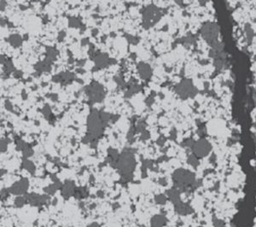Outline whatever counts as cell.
Wrapping results in <instances>:
<instances>
[{"label":"cell","mask_w":256,"mask_h":227,"mask_svg":"<svg viewBox=\"0 0 256 227\" xmlns=\"http://www.w3.org/2000/svg\"><path fill=\"white\" fill-rule=\"evenodd\" d=\"M173 180L175 184L177 189L181 191H187L188 188H192L193 185L196 183V178L195 173L187 169L178 168L173 173Z\"/></svg>","instance_id":"cell-1"},{"label":"cell","mask_w":256,"mask_h":227,"mask_svg":"<svg viewBox=\"0 0 256 227\" xmlns=\"http://www.w3.org/2000/svg\"><path fill=\"white\" fill-rule=\"evenodd\" d=\"M132 150L125 149L120 154V157L116 163V167L120 171L121 175L124 174H132V172L135 168L136 162Z\"/></svg>","instance_id":"cell-2"},{"label":"cell","mask_w":256,"mask_h":227,"mask_svg":"<svg viewBox=\"0 0 256 227\" xmlns=\"http://www.w3.org/2000/svg\"><path fill=\"white\" fill-rule=\"evenodd\" d=\"M201 34L202 38L208 42L210 45L216 43L219 34V25L214 22H207L201 28Z\"/></svg>","instance_id":"cell-3"},{"label":"cell","mask_w":256,"mask_h":227,"mask_svg":"<svg viewBox=\"0 0 256 227\" xmlns=\"http://www.w3.org/2000/svg\"><path fill=\"white\" fill-rule=\"evenodd\" d=\"M175 91L182 99L194 97L198 93V90L195 87L192 81L190 80H184L177 85Z\"/></svg>","instance_id":"cell-4"},{"label":"cell","mask_w":256,"mask_h":227,"mask_svg":"<svg viewBox=\"0 0 256 227\" xmlns=\"http://www.w3.org/2000/svg\"><path fill=\"white\" fill-rule=\"evenodd\" d=\"M212 149L213 146L211 143L204 138H201L196 140L191 149L192 154L197 156L199 159L207 157L212 152Z\"/></svg>","instance_id":"cell-5"},{"label":"cell","mask_w":256,"mask_h":227,"mask_svg":"<svg viewBox=\"0 0 256 227\" xmlns=\"http://www.w3.org/2000/svg\"><path fill=\"white\" fill-rule=\"evenodd\" d=\"M88 130L89 134L93 137H99L103 132V121L99 119L98 114L92 113L88 119Z\"/></svg>","instance_id":"cell-6"},{"label":"cell","mask_w":256,"mask_h":227,"mask_svg":"<svg viewBox=\"0 0 256 227\" xmlns=\"http://www.w3.org/2000/svg\"><path fill=\"white\" fill-rule=\"evenodd\" d=\"M29 182L27 178H22L18 182L15 183L12 186L9 188V192L12 194L21 195L26 194L27 190H28Z\"/></svg>","instance_id":"cell-7"},{"label":"cell","mask_w":256,"mask_h":227,"mask_svg":"<svg viewBox=\"0 0 256 227\" xmlns=\"http://www.w3.org/2000/svg\"><path fill=\"white\" fill-rule=\"evenodd\" d=\"M62 195L64 198H68L75 193V185L73 181L67 180L62 187Z\"/></svg>","instance_id":"cell-8"},{"label":"cell","mask_w":256,"mask_h":227,"mask_svg":"<svg viewBox=\"0 0 256 227\" xmlns=\"http://www.w3.org/2000/svg\"><path fill=\"white\" fill-rule=\"evenodd\" d=\"M175 207V211L179 215H187V214H191L192 213L194 212V209L192 208V207L191 205H189L188 203H184L180 202L179 203H178L176 205H174Z\"/></svg>","instance_id":"cell-9"},{"label":"cell","mask_w":256,"mask_h":227,"mask_svg":"<svg viewBox=\"0 0 256 227\" xmlns=\"http://www.w3.org/2000/svg\"><path fill=\"white\" fill-rule=\"evenodd\" d=\"M167 196L168 200H170L174 205L181 202L180 200V191L177 188H173L170 189L167 191Z\"/></svg>","instance_id":"cell-10"},{"label":"cell","mask_w":256,"mask_h":227,"mask_svg":"<svg viewBox=\"0 0 256 227\" xmlns=\"http://www.w3.org/2000/svg\"><path fill=\"white\" fill-rule=\"evenodd\" d=\"M168 222V219L166 218V216L162 215V214H157L155 215L151 219L150 221V225L151 227H163Z\"/></svg>","instance_id":"cell-11"},{"label":"cell","mask_w":256,"mask_h":227,"mask_svg":"<svg viewBox=\"0 0 256 227\" xmlns=\"http://www.w3.org/2000/svg\"><path fill=\"white\" fill-rule=\"evenodd\" d=\"M244 31H245V33H246V39H247V41H248V44H250L254 37H255V32L253 30V28L251 27V25L245 24V27H244Z\"/></svg>","instance_id":"cell-12"},{"label":"cell","mask_w":256,"mask_h":227,"mask_svg":"<svg viewBox=\"0 0 256 227\" xmlns=\"http://www.w3.org/2000/svg\"><path fill=\"white\" fill-rule=\"evenodd\" d=\"M187 163L190 164L193 167L196 168V167L199 166V164H200L199 158H198L197 156H196L194 154H190V155L188 156V158H187Z\"/></svg>","instance_id":"cell-13"},{"label":"cell","mask_w":256,"mask_h":227,"mask_svg":"<svg viewBox=\"0 0 256 227\" xmlns=\"http://www.w3.org/2000/svg\"><path fill=\"white\" fill-rule=\"evenodd\" d=\"M22 167H24L26 170H27L30 173H34L35 172V166L31 161L25 159L23 162H22Z\"/></svg>","instance_id":"cell-14"},{"label":"cell","mask_w":256,"mask_h":227,"mask_svg":"<svg viewBox=\"0 0 256 227\" xmlns=\"http://www.w3.org/2000/svg\"><path fill=\"white\" fill-rule=\"evenodd\" d=\"M155 201L159 205H164V204H166L167 201H168V196L164 194L156 195L155 196Z\"/></svg>","instance_id":"cell-15"},{"label":"cell","mask_w":256,"mask_h":227,"mask_svg":"<svg viewBox=\"0 0 256 227\" xmlns=\"http://www.w3.org/2000/svg\"><path fill=\"white\" fill-rule=\"evenodd\" d=\"M195 142H196V141H195L193 138H186L185 140H184V142L181 144V145H182V147H184V148L192 149V147H193V145H194Z\"/></svg>","instance_id":"cell-16"},{"label":"cell","mask_w":256,"mask_h":227,"mask_svg":"<svg viewBox=\"0 0 256 227\" xmlns=\"http://www.w3.org/2000/svg\"><path fill=\"white\" fill-rule=\"evenodd\" d=\"M213 226L214 227H226V225L224 223V220L218 218H214L213 219Z\"/></svg>","instance_id":"cell-17"},{"label":"cell","mask_w":256,"mask_h":227,"mask_svg":"<svg viewBox=\"0 0 256 227\" xmlns=\"http://www.w3.org/2000/svg\"><path fill=\"white\" fill-rule=\"evenodd\" d=\"M26 202H27V199H26V197L25 196H18L17 198H16V200H15V205H16V207H18V208H22L23 205L25 204V203Z\"/></svg>","instance_id":"cell-18"},{"label":"cell","mask_w":256,"mask_h":227,"mask_svg":"<svg viewBox=\"0 0 256 227\" xmlns=\"http://www.w3.org/2000/svg\"><path fill=\"white\" fill-rule=\"evenodd\" d=\"M214 66L217 69H222L224 66V59H214Z\"/></svg>","instance_id":"cell-19"},{"label":"cell","mask_w":256,"mask_h":227,"mask_svg":"<svg viewBox=\"0 0 256 227\" xmlns=\"http://www.w3.org/2000/svg\"><path fill=\"white\" fill-rule=\"evenodd\" d=\"M22 153H23V156L25 157V159H27V158L32 156V154H33V151H32V149L30 147H28V148H27L26 149H24V150L22 151Z\"/></svg>","instance_id":"cell-20"},{"label":"cell","mask_w":256,"mask_h":227,"mask_svg":"<svg viewBox=\"0 0 256 227\" xmlns=\"http://www.w3.org/2000/svg\"><path fill=\"white\" fill-rule=\"evenodd\" d=\"M7 147H8V142L6 141V139H2V141H1V151L2 152L6 151Z\"/></svg>","instance_id":"cell-21"},{"label":"cell","mask_w":256,"mask_h":227,"mask_svg":"<svg viewBox=\"0 0 256 227\" xmlns=\"http://www.w3.org/2000/svg\"><path fill=\"white\" fill-rule=\"evenodd\" d=\"M166 141H167V138H165L164 136H160V138L157 139L156 144H157L159 146H163L164 144H165Z\"/></svg>","instance_id":"cell-22"},{"label":"cell","mask_w":256,"mask_h":227,"mask_svg":"<svg viewBox=\"0 0 256 227\" xmlns=\"http://www.w3.org/2000/svg\"><path fill=\"white\" fill-rule=\"evenodd\" d=\"M172 140H176L177 138V131L175 129H173L170 132V137Z\"/></svg>","instance_id":"cell-23"},{"label":"cell","mask_w":256,"mask_h":227,"mask_svg":"<svg viewBox=\"0 0 256 227\" xmlns=\"http://www.w3.org/2000/svg\"><path fill=\"white\" fill-rule=\"evenodd\" d=\"M150 137V133H149L148 131H144L142 132V136H141V138H142V139L146 140V139H149Z\"/></svg>","instance_id":"cell-24"},{"label":"cell","mask_w":256,"mask_h":227,"mask_svg":"<svg viewBox=\"0 0 256 227\" xmlns=\"http://www.w3.org/2000/svg\"><path fill=\"white\" fill-rule=\"evenodd\" d=\"M216 155L214 154H213L210 157H209V162H210V163H212V164H214L215 163V162H216Z\"/></svg>","instance_id":"cell-25"},{"label":"cell","mask_w":256,"mask_h":227,"mask_svg":"<svg viewBox=\"0 0 256 227\" xmlns=\"http://www.w3.org/2000/svg\"><path fill=\"white\" fill-rule=\"evenodd\" d=\"M159 183H160V184H161L162 185H167V180H166L165 178H160V180H159Z\"/></svg>","instance_id":"cell-26"},{"label":"cell","mask_w":256,"mask_h":227,"mask_svg":"<svg viewBox=\"0 0 256 227\" xmlns=\"http://www.w3.org/2000/svg\"><path fill=\"white\" fill-rule=\"evenodd\" d=\"M87 227H100V226L98 224H96V223H93V224H91Z\"/></svg>","instance_id":"cell-27"},{"label":"cell","mask_w":256,"mask_h":227,"mask_svg":"<svg viewBox=\"0 0 256 227\" xmlns=\"http://www.w3.org/2000/svg\"><path fill=\"white\" fill-rule=\"evenodd\" d=\"M207 3V0H200V4L201 6H204Z\"/></svg>","instance_id":"cell-28"},{"label":"cell","mask_w":256,"mask_h":227,"mask_svg":"<svg viewBox=\"0 0 256 227\" xmlns=\"http://www.w3.org/2000/svg\"><path fill=\"white\" fill-rule=\"evenodd\" d=\"M175 1H176V2H177V4H182V1H183V0H175Z\"/></svg>","instance_id":"cell-29"}]
</instances>
